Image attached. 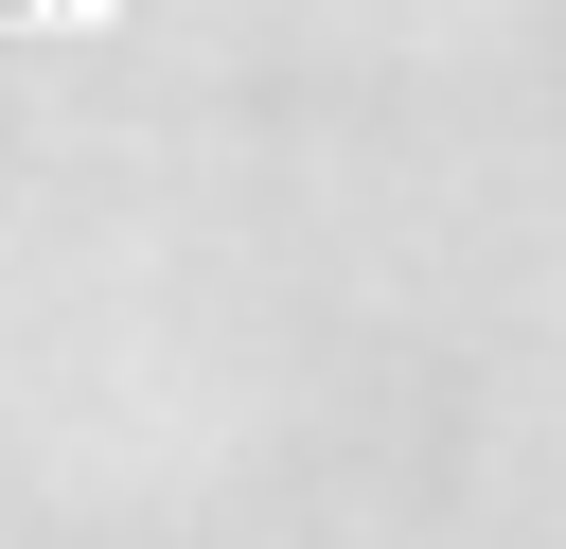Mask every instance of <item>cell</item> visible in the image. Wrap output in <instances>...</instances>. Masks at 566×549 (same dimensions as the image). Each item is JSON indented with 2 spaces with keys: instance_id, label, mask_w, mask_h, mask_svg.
<instances>
[{
  "instance_id": "obj_1",
  "label": "cell",
  "mask_w": 566,
  "mask_h": 549,
  "mask_svg": "<svg viewBox=\"0 0 566 549\" xmlns=\"http://www.w3.org/2000/svg\"><path fill=\"white\" fill-rule=\"evenodd\" d=\"M0 18H53V0H0Z\"/></svg>"
}]
</instances>
